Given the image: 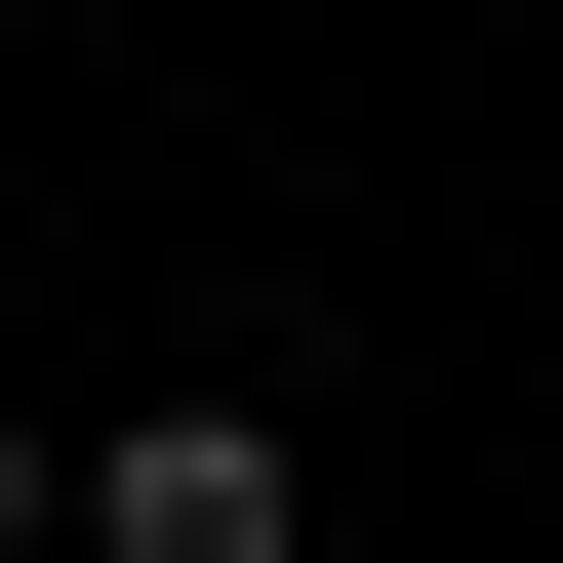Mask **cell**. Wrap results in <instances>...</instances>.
<instances>
[{
    "mask_svg": "<svg viewBox=\"0 0 563 563\" xmlns=\"http://www.w3.org/2000/svg\"><path fill=\"white\" fill-rule=\"evenodd\" d=\"M81 563H322V443H282V402H121L81 443Z\"/></svg>",
    "mask_w": 563,
    "mask_h": 563,
    "instance_id": "obj_1",
    "label": "cell"
},
{
    "mask_svg": "<svg viewBox=\"0 0 563 563\" xmlns=\"http://www.w3.org/2000/svg\"><path fill=\"white\" fill-rule=\"evenodd\" d=\"M0 563H81V443H41V402H0Z\"/></svg>",
    "mask_w": 563,
    "mask_h": 563,
    "instance_id": "obj_2",
    "label": "cell"
}]
</instances>
